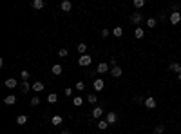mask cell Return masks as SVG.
Instances as JSON below:
<instances>
[{"instance_id": "6da1fadb", "label": "cell", "mask_w": 181, "mask_h": 134, "mask_svg": "<svg viewBox=\"0 0 181 134\" xmlns=\"http://www.w3.org/2000/svg\"><path fill=\"white\" fill-rule=\"evenodd\" d=\"M91 62H92V56L82 55V56L78 58V65H80V67H87V65H91Z\"/></svg>"}, {"instance_id": "7a4b0ae2", "label": "cell", "mask_w": 181, "mask_h": 134, "mask_svg": "<svg viewBox=\"0 0 181 134\" xmlns=\"http://www.w3.org/2000/svg\"><path fill=\"white\" fill-rule=\"evenodd\" d=\"M92 87H94V91H103V87H105V82L102 80V78H96L94 80V84H92Z\"/></svg>"}, {"instance_id": "3957f363", "label": "cell", "mask_w": 181, "mask_h": 134, "mask_svg": "<svg viewBox=\"0 0 181 134\" xmlns=\"http://www.w3.org/2000/svg\"><path fill=\"white\" fill-rule=\"evenodd\" d=\"M31 89H33V85H31L29 82H22V84H20V91H22V94H27Z\"/></svg>"}, {"instance_id": "277c9868", "label": "cell", "mask_w": 181, "mask_h": 134, "mask_svg": "<svg viewBox=\"0 0 181 134\" xmlns=\"http://www.w3.org/2000/svg\"><path fill=\"white\" fill-rule=\"evenodd\" d=\"M145 107H147V109H156V100H154L152 96L145 98Z\"/></svg>"}, {"instance_id": "5b68a950", "label": "cell", "mask_w": 181, "mask_h": 134, "mask_svg": "<svg viewBox=\"0 0 181 134\" xmlns=\"http://www.w3.org/2000/svg\"><path fill=\"white\" fill-rule=\"evenodd\" d=\"M181 22V15L179 13H172V15H170V24H172V26H177Z\"/></svg>"}, {"instance_id": "8992f818", "label": "cell", "mask_w": 181, "mask_h": 134, "mask_svg": "<svg viewBox=\"0 0 181 134\" xmlns=\"http://www.w3.org/2000/svg\"><path fill=\"white\" fill-rule=\"evenodd\" d=\"M116 120H118V114H116V112H112V111L107 114V118H105V121H107L109 125H111V123H116Z\"/></svg>"}, {"instance_id": "52a82bcc", "label": "cell", "mask_w": 181, "mask_h": 134, "mask_svg": "<svg viewBox=\"0 0 181 134\" xmlns=\"http://www.w3.org/2000/svg\"><path fill=\"white\" fill-rule=\"evenodd\" d=\"M131 22H132L134 26H138V24L141 22V13H132V15H131Z\"/></svg>"}, {"instance_id": "ba28073f", "label": "cell", "mask_w": 181, "mask_h": 134, "mask_svg": "<svg viewBox=\"0 0 181 134\" xmlns=\"http://www.w3.org/2000/svg\"><path fill=\"white\" fill-rule=\"evenodd\" d=\"M92 116L96 118V120H100V118L103 116V109H102L100 105H98V107H94V109H92Z\"/></svg>"}, {"instance_id": "9c48e42d", "label": "cell", "mask_w": 181, "mask_h": 134, "mask_svg": "<svg viewBox=\"0 0 181 134\" xmlns=\"http://www.w3.org/2000/svg\"><path fill=\"white\" fill-rule=\"evenodd\" d=\"M111 74H112L114 78H120V76L123 74V71H121V67L116 65V67H112V69H111Z\"/></svg>"}, {"instance_id": "30bf717a", "label": "cell", "mask_w": 181, "mask_h": 134, "mask_svg": "<svg viewBox=\"0 0 181 134\" xmlns=\"http://www.w3.org/2000/svg\"><path fill=\"white\" fill-rule=\"evenodd\" d=\"M6 87L15 89V87H18V82H16L15 78H7V80H6Z\"/></svg>"}, {"instance_id": "8fae6325", "label": "cell", "mask_w": 181, "mask_h": 134, "mask_svg": "<svg viewBox=\"0 0 181 134\" xmlns=\"http://www.w3.org/2000/svg\"><path fill=\"white\" fill-rule=\"evenodd\" d=\"M60 7H62V11H65V13H67V11H71V9H72V4L69 2V0H63Z\"/></svg>"}, {"instance_id": "7c38bea8", "label": "cell", "mask_w": 181, "mask_h": 134, "mask_svg": "<svg viewBox=\"0 0 181 134\" xmlns=\"http://www.w3.org/2000/svg\"><path fill=\"white\" fill-rule=\"evenodd\" d=\"M134 36H136V38H143V36H145V29H141V26H138V27L134 29Z\"/></svg>"}, {"instance_id": "4fadbf2b", "label": "cell", "mask_w": 181, "mask_h": 134, "mask_svg": "<svg viewBox=\"0 0 181 134\" xmlns=\"http://www.w3.org/2000/svg\"><path fill=\"white\" fill-rule=\"evenodd\" d=\"M96 71H98V73H107V71H109V64H105V62H100Z\"/></svg>"}, {"instance_id": "5bb4252c", "label": "cell", "mask_w": 181, "mask_h": 134, "mask_svg": "<svg viewBox=\"0 0 181 134\" xmlns=\"http://www.w3.org/2000/svg\"><path fill=\"white\" fill-rule=\"evenodd\" d=\"M4 104H6V105H15V104H16V96H13V94H9V96H6V100H4Z\"/></svg>"}, {"instance_id": "9a60e30c", "label": "cell", "mask_w": 181, "mask_h": 134, "mask_svg": "<svg viewBox=\"0 0 181 134\" xmlns=\"http://www.w3.org/2000/svg\"><path fill=\"white\" fill-rule=\"evenodd\" d=\"M33 91H35V92H42V91H44V84H42L40 80L35 82V84H33Z\"/></svg>"}, {"instance_id": "2e32d148", "label": "cell", "mask_w": 181, "mask_h": 134, "mask_svg": "<svg viewBox=\"0 0 181 134\" xmlns=\"http://www.w3.org/2000/svg\"><path fill=\"white\" fill-rule=\"evenodd\" d=\"M168 69L172 71V73H177V74H181V65H179V64H170V65H168Z\"/></svg>"}, {"instance_id": "e0dca14e", "label": "cell", "mask_w": 181, "mask_h": 134, "mask_svg": "<svg viewBox=\"0 0 181 134\" xmlns=\"http://www.w3.org/2000/svg\"><path fill=\"white\" fill-rule=\"evenodd\" d=\"M31 6H33L35 9H42V7L45 6V2H44V0H33V4H31Z\"/></svg>"}, {"instance_id": "ac0fdd59", "label": "cell", "mask_w": 181, "mask_h": 134, "mask_svg": "<svg viewBox=\"0 0 181 134\" xmlns=\"http://www.w3.org/2000/svg\"><path fill=\"white\" fill-rule=\"evenodd\" d=\"M51 123H53V125H62L63 118H62V116H53V118H51Z\"/></svg>"}, {"instance_id": "d6986e66", "label": "cell", "mask_w": 181, "mask_h": 134, "mask_svg": "<svg viewBox=\"0 0 181 134\" xmlns=\"http://www.w3.org/2000/svg\"><path fill=\"white\" fill-rule=\"evenodd\" d=\"M51 71H53V73H55V74L58 76V74H62V71H63V67H62L60 64H55V65H53V69H51Z\"/></svg>"}, {"instance_id": "ffe728a7", "label": "cell", "mask_w": 181, "mask_h": 134, "mask_svg": "<svg viewBox=\"0 0 181 134\" xmlns=\"http://www.w3.org/2000/svg\"><path fill=\"white\" fill-rule=\"evenodd\" d=\"M16 123H18V125H26V123H27V116L26 114H20L16 118Z\"/></svg>"}, {"instance_id": "44dd1931", "label": "cell", "mask_w": 181, "mask_h": 134, "mask_svg": "<svg viewBox=\"0 0 181 134\" xmlns=\"http://www.w3.org/2000/svg\"><path fill=\"white\" fill-rule=\"evenodd\" d=\"M47 101H49V104H56V101H58V96H56V92H51V94L47 96Z\"/></svg>"}, {"instance_id": "7402d4cb", "label": "cell", "mask_w": 181, "mask_h": 134, "mask_svg": "<svg viewBox=\"0 0 181 134\" xmlns=\"http://www.w3.org/2000/svg\"><path fill=\"white\" fill-rule=\"evenodd\" d=\"M107 127H109V123L105 121V120H98V129H100V130H105Z\"/></svg>"}, {"instance_id": "603a6c76", "label": "cell", "mask_w": 181, "mask_h": 134, "mask_svg": "<svg viewBox=\"0 0 181 134\" xmlns=\"http://www.w3.org/2000/svg\"><path fill=\"white\" fill-rule=\"evenodd\" d=\"M112 35H114L116 38H120V36L123 35V29H121V27H114V29H112Z\"/></svg>"}, {"instance_id": "cb8c5ba5", "label": "cell", "mask_w": 181, "mask_h": 134, "mask_svg": "<svg viewBox=\"0 0 181 134\" xmlns=\"http://www.w3.org/2000/svg\"><path fill=\"white\" fill-rule=\"evenodd\" d=\"M156 24H158V20H156V18H148V20H147V27H150V29H154V27H156Z\"/></svg>"}, {"instance_id": "d4e9b609", "label": "cell", "mask_w": 181, "mask_h": 134, "mask_svg": "<svg viewBox=\"0 0 181 134\" xmlns=\"http://www.w3.org/2000/svg\"><path fill=\"white\" fill-rule=\"evenodd\" d=\"M85 51H87V44H78V53L85 55Z\"/></svg>"}, {"instance_id": "484cf974", "label": "cell", "mask_w": 181, "mask_h": 134, "mask_svg": "<svg viewBox=\"0 0 181 134\" xmlns=\"http://www.w3.org/2000/svg\"><path fill=\"white\" fill-rule=\"evenodd\" d=\"M29 104H31V107H36V105L40 104V98H38V96H33V98H31V101H29Z\"/></svg>"}, {"instance_id": "4316f807", "label": "cell", "mask_w": 181, "mask_h": 134, "mask_svg": "<svg viewBox=\"0 0 181 134\" xmlns=\"http://www.w3.org/2000/svg\"><path fill=\"white\" fill-rule=\"evenodd\" d=\"M72 104L76 105V107H80V105L83 104V100H82V96H74V100H72Z\"/></svg>"}, {"instance_id": "83f0119b", "label": "cell", "mask_w": 181, "mask_h": 134, "mask_svg": "<svg viewBox=\"0 0 181 134\" xmlns=\"http://www.w3.org/2000/svg\"><path fill=\"white\" fill-rule=\"evenodd\" d=\"M145 6V0H134V7L136 9H140V7H143Z\"/></svg>"}, {"instance_id": "f1b7e54d", "label": "cell", "mask_w": 181, "mask_h": 134, "mask_svg": "<svg viewBox=\"0 0 181 134\" xmlns=\"http://www.w3.org/2000/svg\"><path fill=\"white\" fill-rule=\"evenodd\" d=\"M20 78H22V82H27V78H29V71H22V73H20Z\"/></svg>"}, {"instance_id": "f546056e", "label": "cell", "mask_w": 181, "mask_h": 134, "mask_svg": "<svg viewBox=\"0 0 181 134\" xmlns=\"http://www.w3.org/2000/svg\"><path fill=\"white\" fill-rule=\"evenodd\" d=\"M154 132H156V134H163V132H165V127H163V125H158V127L154 129Z\"/></svg>"}, {"instance_id": "4dcf8cb0", "label": "cell", "mask_w": 181, "mask_h": 134, "mask_svg": "<svg viewBox=\"0 0 181 134\" xmlns=\"http://www.w3.org/2000/svg\"><path fill=\"white\" fill-rule=\"evenodd\" d=\"M87 101L94 105V104H96V96H94V94H89V96H87Z\"/></svg>"}, {"instance_id": "1f68e13d", "label": "cell", "mask_w": 181, "mask_h": 134, "mask_svg": "<svg viewBox=\"0 0 181 134\" xmlns=\"http://www.w3.org/2000/svg\"><path fill=\"white\" fill-rule=\"evenodd\" d=\"M74 87H76V91H83V89H85V84H83V82H78Z\"/></svg>"}, {"instance_id": "d6a6232c", "label": "cell", "mask_w": 181, "mask_h": 134, "mask_svg": "<svg viewBox=\"0 0 181 134\" xmlns=\"http://www.w3.org/2000/svg\"><path fill=\"white\" fill-rule=\"evenodd\" d=\"M63 92H65V96H67V98H71V96H72V89H71V87H65V91H63Z\"/></svg>"}, {"instance_id": "836d02e7", "label": "cell", "mask_w": 181, "mask_h": 134, "mask_svg": "<svg viewBox=\"0 0 181 134\" xmlns=\"http://www.w3.org/2000/svg\"><path fill=\"white\" fill-rule=\"evenodd\" d=\"M109 35H111V31H109V29H102V36H103V38H107Z\"/></svg>"}, {"instance_id": "e575fe53", "label": "cell", "mask_w": 181, "mask_h": 134, "mask_svg": "<svg viewBox=\"0 0 181 134\" xmlns=\"http://www.w3.org/2000/svg\"><path fill=\"white\" fill-rule=\"evenodd\" d=\"M58 55H60L62 58H63V56H67V49H60V51H58Z\"/></svg>"}, {"instance_id": "d590c367", "label": "cell", "mask_w": 181, "mask_h": 134, "mask_svg": "<svg viewBox=\"0 0 181 134\" xmlns=\"http://www.w3.org/2000/svg\"><path fill=\"white\" fill-rule=\"evenodd\" d=\"M177 9H179V4H172V13H177Z\"/></svg>"}, {"instance_id": "8d00e7d4", "label": "cell", "mask_w": 181, "mask_h": 134, "mask_svg": "<svg viewBox=\"0 0 181 134\" xmlns=\"http://www.w3.org/2000/svg\"><path fill=\"white\" fill-rule=\"evenodd\" d=\"M62 134H71V132L69 130H62Z\"/></svg>"}, {"instance_id": "74e56055", "label": "cell", "mask_w": 181, "mask_h": 134, "mask_svg": "<svg viewBox=\"0 0 181 134\" xmlns=\"http://www.w3.org/2000/svg\"><path fill=\"white\" fill-rule=\"evenodd\" d=\"M177 80H179V82H181V74H177Z\"/></svg>"}]
</instances>
